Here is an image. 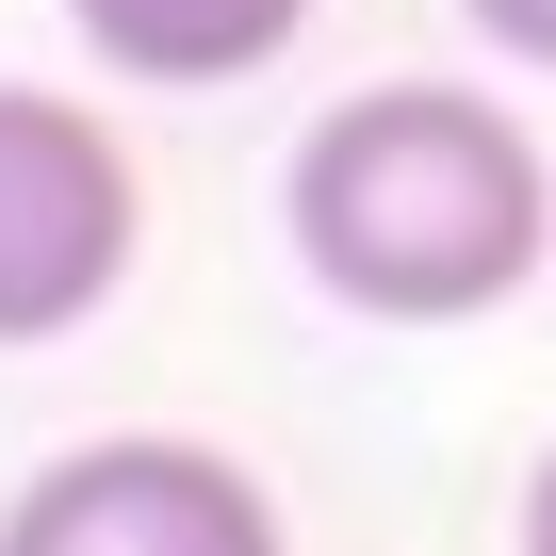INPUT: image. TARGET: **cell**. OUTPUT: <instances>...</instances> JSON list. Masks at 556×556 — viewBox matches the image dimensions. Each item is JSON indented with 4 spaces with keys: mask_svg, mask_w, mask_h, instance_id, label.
I'll use <instances>...</instances> for the list:
<instances>
[{
    "mask_svg": "<svg viewBox=\"0 0 556 556\" xmlns=\"http://www.w3.org/2000/svg\"><path fill=\"white\" fill-rule=\"evenodd\" d=\"M278 229H295L328 312H361V328H475V312H507L556 262V164L475 83H361V99H328L295 131Z\"/></svg>",
    "mask_w": 556,
    "mask_h": 556,
    "instance_id": "1",
    "label": "cell"
},
{
    "mask_svg": "<svg viewBox=\"0 0 556 556\" xmlns=\"http://www.w3.org/2000/svg\"><path fill=\"white\" fill-rule=\"evenodd\" d=\"M148 262V180L131 131L50 99V83H0V344H66L131 295Z\"/></svg>",
    "mask_w": 556,
    "mask_h": 556,
    "instance_id": "2",
    "label": "cell"
},
{
    "mask_svg": "<svg viewBox=\"0 0 556 556\" xmlns=\"http://www.w3.org/2000/svg\"><path fill=\"white\" fill-rule=\"evenodd\" d=\"M0 556H295V540H278V491L229 442L115 426V442H66V458L17 475Z\"/></svg>",
    "mask_w": 556,
    "mask_h": 556,
    "instance_id": "3",
    "label": "cell"
},
{
    "mask_svg": "<svg viewBox=\"0 0 556 556\" xmlns=\"http://www.w3.org/2000/svg\"><path fill=\"white\" fill-rule=\"evenodd\" d=\"M66 34L115 83H148V99H213V83H262L295 50L312 0H66Z\"/></svg>",
    "mask_w": 556,
    "mask_h": 556,
    "instance_id": "4",
    "label": "cell"
},
{
    "mask_svg": "<svg viewBox=\"0 0 556 556\" xmlns=\"http://www.w3.org/2000/svg\"><path fill=\"white\" fill-rule=\"evenodd\" d=\"M458 17H475L507 66H540V83H556V0H458Z\"/></svg>",
    "mask_w": 556,
    "mask_h": 556,
    "instance_id": "5",
    "label": "cell"
},
{
    "mask_svg": "<svg viewBox=\"0 0 556 556\" xmlns=\"http://www.w3.org/2000/svg\"><path fill=\"white\" fill-rule=\"evenodd\" d=\"M523 556H556V442H540V475H523Z\"/></svg>",
    "mask_w": 556,
    "mask_h": 556,
    "instance_id": "6",
    "label": "cell"
}]
</instances>
